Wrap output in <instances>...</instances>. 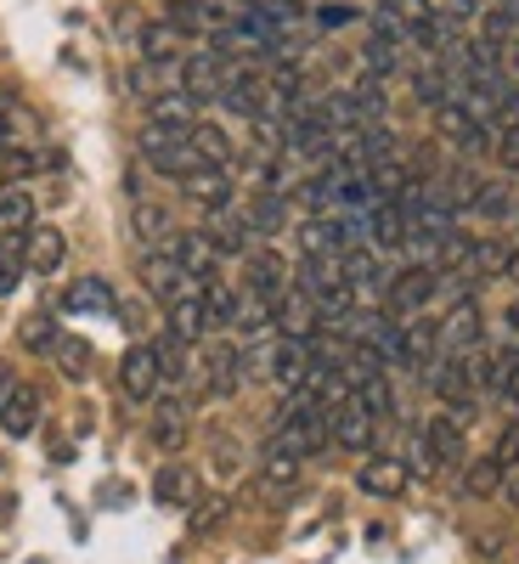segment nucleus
Segmentation results:
<instances>
[{"label":"nucleus","mask_w":519,"mask_h":564,"mask_svg":"<svg viewBox=\"0 0 519 564\" xmlns=\"http://www.w3.org/2000/svg\"><path fill=\"white\" fill-rule=\"evenodd\" d=\"M441 294V271H430V265H407V271H396V276H385V311L396 316V322H412V316H423V305H430Z\"/></svg>","instance_id":"f257e3e1"},{"label":"nucleus","mask_w":519,"mask_h":564,"mask_svg":"<svg viewBox=\"0 0 519 564\" xmlns=\"http://www.w3.org/2000/svg\"><path fill=\"white\" fill-rule=\"evenodd\" d=\"M238 74H244V63H231V57H220V52H198V57L181 63V90L204 108V102H220L226 85L238 79Z\"/></svg>","instance_id":"f03ea898"},{"label":"nucleus","mask_w":519,"mask_h":564,"mask_svg":"<svg viewBox=\"0 0 519 564\" xmlns=\"http://www.w3.org/2000/svg\"><path fill=\"white\" fill-rule=\"evenodd\" d=\"M141 159H148L159 175H170V181H186L198 170V153H193V141H186V130H164V124L141 130Z\"/></svg>","instance_id":"7ed1b4c3"},{"label":"nucleus","mask_w":519,"mask_h":564,"mask_svg":"<svg viewBox=\"0 0 519 564\" xmlns=\"http://www.w3.org/2000/svg\"><path fill=\"white\" fill-rule=\"evenodd\" d=\"M198 372H204L198 384H204L209 395H220V401H226V395H238V384H244V372H249V367H244V350L231 345V339H215V345L204 350Z\"/></svg>","instance_id":"20e7f679"},{"label":"nucleus","mask_w":519,"mask_h":564,"mask_svg":"<svg viewBox=\"0 0 519 564\" xmlns=\"http://www.w3.org/2000/svg\"><path fill=\"white\" fill-rule=\"evenodd\" d=\"M294 282H289V260H282L277 249H249L244 254V294H260V300H282Z\"/></svg>","instance_id":"39448f33"},{"label":"nucleus","mask_w":519,"mask_h":564,"mask_svg":"<svg viewBox=\"0 0 519 564\" xmlns=\"http://www.w3.org/2000/svg\"><path fill=\"white\" fill-rule=\"evenodd\" d=\"M480 334H486V316H480L475 294L452 300V311L441 316V350L446 356H468V350H480Z\"/></svg>","instance_id":"423d86ee"},{"label":"nucleus","mask_w":519,"mask_h":564,"mask_svg":"<svg viewBox=\"0 0 519 564\" xmlns=\"http://www.w3.org/2000/svg\"><path fill=\"white\" fill-rule=\"evenodd\" d=\"M119 390L130 401H153L164 390V367H159V350L153 345H130L125 361H119Z\"/></svg>","instance_id":"0eeeda50"},{"label":"nucleus","mask_w":519,"mask_h":564,"mask_svg":"<svg viewBox=\"0 0 519 564\" xmlns=\"http://www.w3.org/2000/svg\"><path fill=\"white\" fill-rule=\"evenodd\" d=\"M159 249H164L186 276H215V265H220V249H215L209 231H170Z\"/></svg>","instance_id":"6e6552de"},{"label":"nucleus","mask_w":519,"mask_h":564,"mask_svg":"<svg viewBox=\"0 0 519 564\" xmlns=\"http://www.w3.org/2000/svg\"><path fill=\"white\" fill-rule=\"evenodd\" d=\"M435 130H441V141H452V148H463V153H486L491 148V124H480L463 102H441L435 108Z\"/></svg>","instance_id":"1a4fd4ad"},{"label":"nucleus","mask_w":519,"mask_h":564,"mask_svg":"<svg viewBox=\"0 0 519 564\" xmlns=\"http://www.w3.org/2000/svg\"><path fill=\"white\" fill-rule=\"evenodd\" d=\"M327 423H334V446H345V452H367L372 435H379V417H372L356 395H345L334 412H327Z\"/></svg>","instance_id":"9d476101"},{"label":"nucleus","mask_w":519,"mask_h":564,"mask_svg":"<svg viewBox=\"0 0 519 564\" xmlns=\"http://www.w3.org/2000/svg\"><path fill=\"white\" fill-rule=\"evenodd\" d=\"M271 327H277L282 339H311L316 327H322V311H316V300L305 289H289V294L271 305Z\"/></svg>","instance_id":"9b49d317"},{"label":"nucleus","mask_w":519,"mask_h":564,"mask_svg":"<svg viewBox=\"0 0 519 564\" xmlns=\"http://www.w3.org/2000/svg\"><path fill=\"white\" fill-rule=\"evenodd\" d=\"M29 231H34V198L23 193V186H0V249L23 254Z\"/></svg>","instance_id":"f8f14e48"},{"label":"nucleus","mask_w":519,"mask_h":564,"mask_svg":"<svg viewBox=\"0 0 519 564\" xmlns=\"http://www.w3.org/2000/svg\"><path fill=\"white\" fill-rule=\"evenodd\" d=\"M63 260H68V243H63L57 226H34L29 238H23V271L52 276V271H63Z\"/></svg>","instance_id":"ddd939ff"},{"label":"nucleus","mask_w":519,"mask_h":564,"mask_svg":"<svg viewBox=\"0 0 519 564\" xmlns=\"http://www.w3.org/2000/svg\"><path fill=\"white\" fill-rule=\"evenodd\" d=\"M407 463L401 457H367L361 468H356V486L367 491V497H401L407 491Z\"/></svg>","instance_id":"4468645a"},{"label":"nucleus","mask_w":519,"mask_h":564,"mask_svg":"<svg viewBox=\"0 0 519 564\" xmlns=\"http://www.w3.org/2000/svg\"><path fill=\"white\" fill-rule=\"evenodd\" d=\"M136 45H141V63H186V34L170 18L148 23V29L136 34Z\"/></svg>","instance_id":"2eb2a0df"},{"label":"nucleus","mask_w":519,"mask_h":564,"mask_svg":"<svg viewBox=\"0 0 519 564\" xmlns=\"http://www.w3.org/2000/svg\"><path fill=\"white\" fill-rule=\"evenodd\" d=\"M63 311H74V316H113V311H119L113 282H108V276H79L74 289L63 294Z\"/></svg>","instance_id":"dca6fc26"},{"label":"nucleus","mask_w":519,"mask_h":564,"mask_svg":"<svg viewBox=\"0 0 519 564\" xmlns=\"http://www.w3.org/2000/svg\"><path fill=\"white\" fill-rule=\"evenodd\" d=\"M186 141H193V153H198V170H231V159H238V141H231L220 124H193L186 130Z\"/></svg>","instance_id":"f3484780"},{"label":"nucleus","mask_w":519,"mask_h":564,"mask_svg":"<svg viewBox=\"0 0 519 564\" xmlns=\"http://www.w3.org/2000/svg\"><path fill=\"white\" fill-rule=\"evenodd\" d=\"M423 446H430L435 468H452V463H463V417H452V412L430 417V423H423Z\"/></svg>","instance_id":"a211bd4d"},{"label":"nucleus","mask_w":519,"mask_h":564,"mask_svg":"<svg viewBox=\"0 0 519 564\" xmlns=\"http://www.w3.org/2000/svg\"><path fill=\"white\" fill-rule=\"evenodd\" d=\"M367 243L372 249H407V209L401 204H372L367 209Z\"/></svg>","instance_id":"6ab92c4d"},{"label":"nucleus","mask_w":519,"mask_h":564,"mask_svg":"<svg viewBox=\"0 0 519 564\" xmlns=\"http://www.w3.org/2000/svg\"><path fill=\"white\" fill-rule=\"evenodd\" d=\"M181 186H186V198L204 204L209 215L215 209H231V193H238V186H231V170H193Z\"/></svg>","instance_id":"aec40b11"},{"label":"nucleus","mask_w":519,"mask_h":564,"mask_svg":"<svg viewBox=\"0 0 519 564\" xmlns=\"http://www.w3.org/2000/svg\"><path fill=\"white\" fill-rule=\"evenodd\" d=\"M34 423H40V390L18 384L7 401H0V430H7L12 441H23V435H34Z\"/></svg>","instance_id":"412c9836"},{"label":"nucleus","mask_w":519,"mask_h":564,"mask_svg":"<svg viewBox=\"0 0 519 564\" xmlns=\"http://www.w3.org/2000/svg\"><path fill=\"white\" fill-rule=\"evenodd\" d=\"M148 124H164V130H193L198 124V102L186 90H164V97L148 102Z\"/></svg>","instance_id":"4be33fe9"},{"label":"nucleus","mask_w":519,"mask_h":564,"mask_svg":"<svg viewBox=\"0 0 519 564\" xmlns=\"http://www.w3.org/2000/svg\"><path fill=\"white\" fill-rule=\"evenodd\" d=\"M238 322V289H231V282H204V327L209 334H226V327Z\"/></svg>","instance_id":"5701e85b"},{"label":"nucleus","mask_w":519,"mask_h":564,"mask_svg":"<svg viewBox=\"0 0 519 564\" xmlns=\"http://www.w3.org/2000/svg\"><path fill=\"white\" fill-rule=\"evenodd\" d=\"M153 497L164 502V508H186L198 497V480H193V468H181V463H164L159 468V480H153Z\"/></svg>","instance_id":"b1692460"},{"label":"nucleus","mask_w":519,"mask_h":564,"mask_svg":"<svg viewBox=\"0 0 519 564\" xmlns=\"http://www.w3.org/2000/svg\"><path fill=\"white\" fill-rule=\"evenodd\" d=\"M52 361H57V372L63 379H90V361H97V350H90V339H79V334H63L57 345H52Z\"/></svg>","instance_id":"393cba45"},{"label":"nucleus","mask_w":519,"mask_h":564,"mask_svg":"<svg viewBox=\"0 0 519 564\" xmlns=\"http://www.w3.org/2000/svg\"><path fill=\"white\" fill-rule=\"evenodd\" d=\"M148 435H153L164 452H175V446L186 441V401H175V395L159 401V406H153V423H148Z\"/></svg>","instance_id":"a878e982"},{"label":"nucleus","mask_w":519,"mask_h":564,"mask_svg":"<svg viewBox=\"0 0 519 564\" xmlns=\"http://www.w3.org/2000/svg\"><path fill=\"white\" fill-rule=\"evenodd\" d=\"M412 97L423 102V108H441V102H452V74H446V63L441 57H430L418 74H412Z\"/></svg>","instance_id":"bb28decb"},{"label":"nucleus","mask_w":519,"mask_h":564,"mask_svg":"<svg viewBox=\"0 0 519 564\" xmlns=\"http://www.w3.org/2000/svg\"><path fill=\"white\" fill-rule=\"evenodd\" d=\"M502 480H508V468H502L497 457H475V463L463 468V491H468V497H497Z\"/></svg>","instance_id":"cd10ccee"},{"label":"nucleus","mask_w":519,"mask_h":564,"mask_svg":"<svg viewBox=\"0 0 519 564\" xmlns=\"http://www.w3.org/2000/svg\"><path fill=\"white\" fill-rule=\"evenodd\" d=\"M289 193H260L244 215H249V226H255V238H271V231H282V220H289V204H282Z\"/></svg>","instance_id":"c85d7f7f"},{"label":"nucleus","mask_w":519,"mask_h":564,"mask_svg":"<svg viewBox=\"0 0 519 564\" xmlns=\"http://www.w3.org/2000/svg\"><path fill=\"white\" fill-rule=\"evenodd\" d=\"M508 265V243H491V238H475V254H468V282H486V276H502Z\"/></svg>","instance_id":"c756f323"},{"label":"nucleus","mask_w":519,"mask_h":564,"mask_svg":"<svg viewBox=\"0 0 519 564\" xmlns=\"http://www.w3.org/2000/svg\"><path fill=\"white\" fill-rule=\"evenodd\" d=\"M356 401L372 412V417H396V390H390V372H372V379L367 384H356Z\"/></svg>","instance_id":"7c9ffc66"},{"label":"nucleus","mask_w":519,"mask_h":564,"mask_svg":"<svg viewBox=\"0 0 519 564\" xmlns=\"http://www.w3.org/2000/svg\"><path fill=\"white\" fill-rule=\"evenodd\" d=\"M513 34H519V0H497V7L486 12V23H480V40L508 45Z\"/></svg>","instance_id":"2f4dec72"},{"label":"nucleus","mask_w":519,"mask_h":564,"mask_svg":"<svg viewBox=\"0 0 519 564\" xmlns=\"http://www.w3.org/2000/svg\"><path fill=\"white\" fill-rule=\"evenodd\" d=\"M396 57H401V40H385V34H372V40L361 45V74L385 79V74L396 68Z\"/></svg>","instance_id":"473e14b6"},{"label":"nucleus","mask_w":519,"mask_h":564,"mask_svg":"<svg viewBox=\"0 0 519 564\" xmlns=\"http://www.w3.org/2000/svg\"><path fill=\"white\" fill-rule=\"evenodd\" d=\"M475 215H486V220H508L513 215V193L502 181H480V193H475V204H468Z\"/></svg>","instance_id":"72a5a7b5"},{"label":"nucleus","mask_w":519,"mask_h":564,"mask_svg":"<svg viewBox=\"0 0 519 564\" xmlns=\"http://www.w3.org/2000/svg\"><path fill=\"white\" fill-rule=\"evenodd\" d=\"M130 226H136V238H141V243H164V238H170V215H164L159 204H136Z\"/></svg>","instance_id":"f704fd0d"},{"label":"nucleus","mask_w":519,"mask_h":564,"mask_svg":"<svg viewBox=\"0 0 519 564\" xmlns=\"http://www.w3.org/2000/svg\"><path fill=\"white\" fill-rule=\"evenodd\" d=\"M57 339H63V334H57V316H52V311H34V316L23 322V345H29V350H40V356H45Z\"/></svg>","instance_id":"c9c22d12"},{"label":"nucleus","mask_w":519,"mask_h":564,"mask_svg":"<svg viewBox=\"0 0 519 564\" xmlns=\"http://www.w3.org/2000/svg\"><path fill=\"white\" fill-rule=\"evenodd\" d=\"M423 18H441V23H468L475 18V0H423Z\"/></svg>","instance_id":"e433bc0d"},{"label":"nucleus","mask_w":519,"mask_h":564,"mask_svg":"<svg viewBox=\"0 0 519 564\" xmlns=\"http://www.w3.org/2000/svg\"><path fill=\"white\" fill-rule=\"evenodd\" d=\"M345 23H356L350 0H327V7H316V29H345Z\"/></svg>","instance_id":"4c0bfd02"},{"label":"nucleus","mask_w":519,"mask_h":564,"mask_svg":"<svg viewBox=\"0 0 519 564\" xmlns=\"http://www.w3.org/2000/svg\"><path fill=\"white\" fill-rule=\"evenodd\" d=\"M18 276H23V254L18 249H0V300L18 289Z\"/></svg>","instance_id":"58836bf2"},{"label":"nucleus","mask_w":519,"mask_h":564,"mask_svg":"<svg viewBox=\"0 0 519 564\" xmlns=\"http://www.w3.org/2000/svg\"><path fill=\"white\" fill-rule=\"evenodd\" d=\"M502 68H508V74H513V79H519V34H513V40H508V45H502Z\"/></svg>","instance_id":"ea45409f"},{"label":"nucleus","mask_w":519,"mask_h":564,"mask_svg":"<svg viewBox=\"0 0 519 564\" xmlns=\"http://www.w3.org/2000/svg\"><path fill=\"white\" fill-rule=\"evenodd\" d=\"M18 390V372H12V361H0V401H7Z\"/></svg>","instance_id":"a19ab883"},{"label":"nucleus","mask_w":519,"mask_h":564,"mask_svg":"<svg viewBox=\"0 0 519 564\" xmlns=\"http://www.w3.org/2000/svg\"><path fill=\"white\" fill-rule=\"evenodd\" d=\"M502 497L519 508V468H508V480H502Z\"/></svg>","instance_id":"79ce46f5"},{"label":"nucleus","mask_w":519,"mask_h":564,"mask_svg":"<svg viewBox=\"0 0 519 564\" xmlns=\"http://www.w3.org/2000/svg\"><path fill=\"white\" fill-rule=\"evenodd\" d=\"M502 401H508V406H519V361H513V372H508V390H502Z\"/></svg>","instance_id":"37998d69"},{"label":"nucleus","mask_w":519,"mask_h":564,"mask_svg":"<svg viewBox=\"0 0 519 564\" xmlns=\"http://www.w3.org/2000/svg\"><path fill=\"white\" fill-rule=\"evenodd\" d=\"M508 339H513V345H519V300H513V305H508Z\"/></svg>","instance_id":"c03bdc74"},{"label":"nucleus","mask_w":519,"mask_h":564,"mask_svg":"<svg viewBox=\"0 0 519 564\" xmlns=\"http://www.w3.org/2000/svg\"><path fill=\"white\" fill-rule=\"evenodd\" d=\"M502 276H508V282H519V249H508V265H502Z\"/></svg>","instance_id":"a18cd8bd"},{"label":"nucleus","mask_w":519,"mask_h":564,"mask_svg":"<svg viewBox=\"0 0 519 564\" xmlns=\"http://www.w3.org/2000/svg\"><path fill=\"white\" fill-rule=\"evenodd\" d=\"M0 141H12V135H7V119H0Z\"/></svg>","instance_id":"49530a36"}]
</instances>
